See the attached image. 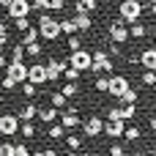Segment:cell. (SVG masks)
I'll return each mask as SVG.
<instances>
[{
	"label": "cell",
	"instance_id": "1",
	"mask_svg": "<svg viewBox=\"0 0 156 156\" xmlns=\"http://www.w3.org/2000/svg\"><path fill=\"white\" fill-rule=\"evenodd\" d=\"M112 69H115V60L110 58L107 49H96V52H90V69H88V71H93V74H110Z\"/></svg>",
	"mask_w": 156,
	"mask_h": 156
},
{
	"label": "cell",
	"instance_id": "2",
	"mask_svg": "<svg viewBox=\"0 0 156 156\" xmlns=\"http://www.w3.org/2000/svg\"><path fill=\"white\" fill-rule=\"evenodd\" d=\"M38 36L44 41H58L60 38V25L49 16V14H41L38 16Z\"/></svg>",
	"mask_w": 156,
	"mask_h": 156
},
{
	"label": "cell",
	"instance_id": "3",
	"mask_svg": "<svg viewBox=\"0 0 156 156\" xmlns=\"http://www.w3.org/2000/svg\"><path fill=\"white\" fill-rule=\"evenodd\" d=\"M118 14H121V22H137L143 16V3L140 0H121Z\"/></svg>",
	"mask_w": 156,
	"mask_h": 156
},
{
	"label": "cell",
	"instance_id": "4",
	"mask_svg": "<svg viewBox=\"0 0 156 156\" xmlns=\"http://www.w3.org/2000/svg\"><path fill=\"white\" fill-rule=\"evenodd\" d=\"M80 126H82V134H85V140H90V137H99V134L104 132V118H96V115H90V118H85Z\"/></svg>",
	"mask_w": 156,
	"mask_h": 156
},
{
	"label": "cell",
	"instance_id": "5",
	"mask_svg": "<svg viewBox=\"0 0 156 156\" xmlns=\"http://www.w3.org/2000/svg\"><path fill=\"white\" fill-rule=\"evenodd\" d=\"M69 66H74L77 71H88V69H90V52H88V49L69 52Z\"/></svg>",
	"mask_w": 156,
	"mask_h": 156
},
{
	"label": "cell",
	"instance_id": "6",
	"mask_svg": "<svg viewBox=\"0 0 156 156\" xmlns=\"http://www.w3.org/2000/svg\"><path fill=\"white\" fill-rule=\"evenodd\" d=\"M123 129H126V121H123V118H107L101 134H107L110 140H121V137H123Z\"/></svg>",
	"mask_w": 156,
	"mask_h": 156
},
{
	"label": "cell",
	"instance_id": "7",
	"mask_svg": "<svg viewBox=\"0 0 156 156\" xmlns=\"http://www.w3.org/2000/svg\"><path fill=\"white\" fill-rule=\"evenodd\" d=\"M5 11H8L11 19H19V16H30L33 5H30V0H11V3L5 5Z\"/></svg>",
	"mask_w": 156,
	"mask_h": 156
},
{
	"label": "cell",
	"instance_id": "8",
	"mask_svg": "<svg viewBox=\"0 0 156 156\" xmlns=\"http://www.w3.org/2000/svg\"><path fill=\"white\" fill-rule=\"evenodd\" d=\"M110 41H112L115 47H121V44H126V41H129V27H123V22H121V19H115V22L110 25Z\"/></svg>",
	"mask_w": 156,
	"mask_h": 156
},
{
	"label": "cell",
	"instance_id": "9",
	"mask_svg": "<svg viewBox=\"0 0 156 156\" xmlns=\"http://www.w3.org/2000/svg\"><path fill=\"white\" fill-rule=\"evenodd\" d=\"M126 88H129V80H126L123 74H112V77H107V93H110V96L118 99Z\"/></svg>",
	"mask_w": 156,
	"mask_h": 156
},
{
	"label": "cell",
	"instance_id": "10",
	"mask_svg": "<svg viewBox=\"0 0 156 156\" xmlns=\"http://www.w3.org/2000/svg\"><path fill=\"white\" fill-rule=\"evenodd\" d=\"M16 132H19V118L11 115V112L0 115V134H3V137H14Z\"/></svg>",
	"mask_w": 156,
	"mask_h": 156
},
{
	"label": "cell",
	"instance_id": "11",
	"mask_svg": "<svg viewBox=\"0 0 156 156\" xmlns=\"http://www.w3.org/2000/svg\"><path fill=\"white\" fill-rule=\"evenodd\" d=\"M27 82H33L36 88H38V85H47V66H44V63L27 66Z\"/></svg>",
	"mask_w": 156,
	"mask_h": 156
},
{
	"label": "cell",
	"instance_id": "12",
	"mask_svg": "<svg viewBox=\"0 0 156 156\" xmlns=\"http://www.w3.org/2000/svg\"><path fill=\"white\" fill-rule=\"evenodd\" d=\"M44 66H47V82H55V80L63 74V69H66L69 63H66V60H60V58H49Z\"/></svg>",
	"mask_w": 156,
	"mask_h": 156
},
{
	"label": "cell",
	"instance_id": "13",
	"mask_svg": "<svg viewBox=\"0 0 156 156\" xmlns=\"http://www.w3.org/2000/svg\"><path fill=\"white\" fill-rule=\"evenodd\" d=\"M5 74H8L14 82H25V80H27V66H25V60L8 63V66H5Z\"/></svg>",
	"mask_w": 156,
	"mask_h": 156
},
{
	"label": "cell",
	"instance_id": "14",
	"mask_svg": "<svg viewBox=\"0 0 156 156\" xmlns=\"http://www.w3.org/2000/svg\"><path fill=\"white\" fill-rule=\"evenodd\" d=\"M80 123H82V118L77 115V110H74V107H69L66 112H60V126H63L66 132H69V129H77Z\"/></svg>",
	"mask_w": 156,
	"mask_h": 156
},
{
	"label": "cell",
	"instance_id": "15",
	"mask_svg": "<svg viewBox=\"0 0 156 156\" xmlns=\"http://www.w3.org/2000/svg\"><path fill=\"white\" fill-rule=\"evenodd\" d=\"M137 60L143 63V69H151V71H156V47L143 49V52L137 55Z\"/></svg>",
	"mask_w": 156,
	"mask_h": 156
},
{
	"label": "cell",
	"instance_id": "16",
	"mask_svg": "<svg viewBox=\"0 0 156 156\" xmlns=\"http://www.w3.org/2000/svg\"><path fill=\"white\" fill-rule=\"evenodd\" d=\"M58 118H60V110H55L52 104H49V107H44V110H38V115H36V121H41V123H47V126H49V123H55Z\"/></svg>",
	"mask_w": 156,
	"mask_h": 156
},
{
	"label": "cell",
	"instance_id": "17",
	"mask_svg": "<svg viewBox=\"0 0 156 156\" xmlns=\"http://www.w3.org/2000/svg\"><path fill=\"white\" fill-rule=\"evenodd\" d=\"M74 25H77V33H88V30L93 27V19H90L88 14L77 11V14H74Z\"/></svg>",
	"mask_w": 156,
	"mask_h": 156
},
{
	"label": "cell",
	"instance_id": "18",
	"mask_svg": "<svg viewBox=\"0 0 156 156\" xmlns=\"http://www.w3.org/2000/svg\"><path fill=\"white\" fill-rule=\"evenodd\" d=\"M36 115H38V107H36L33 101H27V104L22 107V112H19L16 118H19V121H36Z\"/></svg>",
	"mask_w": 156,
	"mask_h": 156
},
{
	"label": "cell",
	"instance_id": "19",
	"mask_svg": "<svg viewBox=\"0 0 156 156\" xmlns=\"http://www.w3.org/2000/svg\"><path fill=\"white\" fill-rule=\"evenodd\" d=\"M19 134H22L25 140H33V137L38 134V129H36L33 121H22V123H19Z\"/></svg>",
	"mask_w": 156,
	"mask_h": 156
},
{
	"label": "cell",
	"instance_id": "20",
	"mask_svg": "<svg viewBox=\"0 0 156 156\" xmlns=\"http://www.w3.org/2000/svg\"><path fill=\"white\" fill-rule=\"evenodd\" d=\"M148 36V27L137 19V22H132V27H129V38H145Z\"/></svg>",
	"mask_w": 156,
	"mask_h": 156
},
{
	"label": "cell",
	"instance_id": "21",
	"mask_svg": "<svg viewBox=\"0 0 156 156\" xmlns=\"http://www.w3.org/2000/svg\"><path fill=\"white\" fill-rule=\"evenodd\" d=\"M137 99H140V93H137L132 85H129V88H126V90L118 96V101H121V104H137Z\"/></svg>",
	"mask_w": 156,
	"mask_h": 156
},
{
	"label": "cell",
	"instance_id": "22",
	"mask_svg": "<svg viewBox=\"0 0 156 156\" xmlns=\"http://www.w3.org/2000/svg\"><path fill=\"white\" fill-rule=\"evenodd\" d=\"M123 140H126V143H140V140H143L140 126H126V129H123Z\"/></svg>",
	"mask_w": 156,
	"mask_h": 156
},
{
	"label": "cell",
	"instance_id": "23",
	"mask_svg": "<svg viewBox=\"0 0 156 156\" xmlns=\"http://www.w3.org/2000/svg\"><path fill=\"white\" fill-rule=\"evenodd\" d=\"M99 8V0H77V5H74V14L77 11H82V14H90V11H96Z\"/></svg>",
	"mask_w": 156,
	"mask_h": 156
},
{
	"label": "cell",
	"instance_id": "24",
	"mask_svg": "<svg viewBox=\"0 0 156 156\" xmlns=\"http://www.w3.org/2000/svg\"><path fill=\"white\" fill-rule=\"evenodd\" d=\"M63 134H66V129H63L60 123H49V126H47V137H49V140H63Z\"/></svg>",
	"mask_w": 156,
	"mask_h": 156
},
{
	"label": "cell",
	"instance_id": "25",
	"mask_svg": "<svg viewBox=\"0 0 156 156\" xmlns=\"http://www.w3.org/2000/svg\"><path fill=\"white\" fill-rule=\"evenodd\" d=\"M63 143H66L69 151H80L82 148V137H77V134H63Z\"/></svg>",
	"mask_w": 156,
	"mask_h": 156
},
{
	"label": "cell",
	"instance_id": "26",
	"mask_svg": "<svg viewBox=\"0 0 156 156\" xmlns=\"http://www.w3.org/2000/svg\"><path fill=\"white\" fill-rule=\"evenodd\" d=\"M60 93H63V96H66V99L71 101L74 96H80V85H77V82H66V85L60 88Z\"/></svg>",
	"mask_w": 156,
	"mask_h": 156
},
{
	"label": "cell",
	"instance_id": "27",
	"mask_svg": "<svg viewBox=\"0 0 156 156\" xmlns=\"http://www.w3.org/2000/svg\"><path fill=\"white\" fill-rule=\"evenodd\" d=\"M49 104H52L55 110H63V107H69V99L58 90V93H52V96H49Z\"/></svg>",
	"mask_w": 156,
	"mask_h": 156
},
{
	"label": "cell",
	"instance_id": "28",
	"mask_svg": "<svg viewBox=\"0 0 156 156\" xmlns=\"http://www.w3.org/2000/svg\"><path fill=\"white\" fill-rule=\"evenodd\" d=\"M25 60V44H14L11 47V63H19Z\"/></svg>",
	"mask_w": 156,
	"mask_h": 156
},
{
	"label": "cell",
	"instance_id": "29",
	"mask_svg": "<svg viewBox=\"0 0 156 156\" xmlns=\"http://www.w3.org/2000/svg\"><path fill=\"white\" fill-rule=\"evenodd\" d=\"M60 77H66V82H77V80H80V77H82V71H77V69H74V66H66V69H63V74H60Z\"/></svg>",
	"mask_w": 156,
	"mask_h": 156
},
{
	"label": "cell",
	"instance_id": "30",
	"mask_svg": "<svg viewBox=\"0 0 156 156\" xmlns=\"http://www.w3.org/2000/svg\"><path fill=\"white\" fill-rule=\"evenodd\" d=\"M121 110V118L123 121H132L134 115H137V104H123V107H118Z\"/></svg>",
	"mask_w": 156,
	"mask_h": 156
},
{
	"label": "cell",
	"instance_id": "31",
	"mask_svg": "<svg viewBox=\"0 0 156 156\" xmlns=\"http://www.w3.org/2000/svg\"><path fill=\"white\" fill-rule=\"evenodd\" d=\"M140 80H143V85H145V88H154V85H156V71H151V69H145Z\"/></svg>",
	"mask_w": 156,
	"mask_h": 156
},
{
	"label": "cell",
	"instance_id": "32",
	"mask_svg": "<svg viewBox=\"0 0 156 156\" xmlns=\"http://www.w3.org/2000/svg\"><path fill=\"white\" fill-rule=\"evenodd\" d=\"M58 25H60V33H66V36L77 33V25H74V19H63V22H58Z\"/></svg>",
	"mask_w": 156,
	"mask_h": 156
},
{
	"label": "cell",
	"instance_id": "33",
	"mask_svg": "<svg viewBox=\"0 0 156 156\" xmlns=\"http://www.w3.org/2000/svg\"><path fill=\"white\" fill-rule=\"evenodd\" d=\"M36 38H38V27H33V25H30V27L22 33V44H30V41H36Z\"/></svg>",
	"mask_w": 156,
	"mask_h": 156
},
{
	"label": "cell",
	"instance_id": "34",
	"mask_svg": "<svg viewBox=\"0 0 156 156\" xmlns=\"http://www.w3.org/2000/svg\"><path fill=\"white\" fill-rule=\"evenodd\" d=\"M25 52H27L30 58H38L44 49H41V44H38V41H30V44H25Z\"/></svg>",
	"mask_w": 156,
	"mask_h": 156
},
{
	"label": "cell",
	"instance_id": "35",
	"mask_svg": "<svg viewBox=\"0 0 156 156\" xmlns=\"http://www.w3.org/2000/svg\"><path fill=\"white\" fill-rule=\"evenodd\" d=\"M77 49H82V38L77 33H71L69 36V52H77Z\"/></svg>",
	"mask_w": 156,
	"mask_h": 156
},
{
	"label": "cell",
	"instance_id": "36",
	"mask_svg": "<svg viewBox=\"0 0 156 156\" xmlns=\"http://www.w3.org/2000/svg\"><path fill=\"white\" fill-rule=\"evenodd\" d=\"M19 85H22V93H25L27 99H33V96L38 93V88H36L33 82H27V80H25V82H19Z\"/></svg>",
	"mask_w": 156,
	"mask_h": 156
},
{
	"label": "cell",
	"instance_id": "37",
	"mask_svg": "<svg viewBox=\"0 0 156 156\" xmlns=\"http://www.w3.org/2000/svg\"><path fill=\"white\" fill-rule=\"evenodd\" d=\"M16 85H19V82H14L8 74H3V80H0V88H3V90H14Z\"/></svg>",
	"mask_w": 156,
	"mask_h": 156
},
{
	"label": "cell",
	"instance_id": "38",
	"mask_svg": "<svg viewBox=\"0 0 156 156\" xmlns=\"http://www.w3.org/2000/svg\"><path fill=\"white\" fill-rule=\"evenodd\" d=\"M14 25H16V30L25 33V30L30 27V16H19V19H14Z\"/></svg>",
	"mask_w": 156,
	"mask_h": 156
},
{
	"label": "cell",
	"instance_id": "39",
	"mask_svg": "<svg viewBox=\"0 0 156 156\" xmlns=\"http://www.w3.org/2000/svg\"><path fill=\"white\" fill-rule=\"evenodd\" d=\"M0 156H14V143H0Z\"/></svg>",
	"mask_w": 156,
	"mask_h": 156
},
{
	"label": "cell",
	"instance_id": "40",
	"mask_svg": "<svg viewBox=\"0 0 156 156\" xmlns=\"http://www.w3.org/2000/svg\"><path fill=\"white\" fill-rule=\"evenodd\" d=\"M110 156H126V148L118 145V143H112V145H110Z\"/></svg>",
	"mask_w": 156,
	"mask_h": 156
},
{
	"label": "cell",
	"instance_id": "41",
	"mask_svg": "<svg viewBox=\"0 0 156 156\" xmlns=\"http://www.w3.org/2000/svg\"><path fill=\"white\" fill-rule=\"evenodd\" d=\"M49 11H66V0H49Z\"/></svg>",
	"mask_w": 156,
	"mask_h": 156
},
{
	"label": "cell",
	"instance_id": "42",
	"mask_svg": "<svg viewBox=\"0 0 156 156\" xmlns=\"http://www.w3.org/2000/svg\"><path fill=\"white\" fill-rule=\"evenodd\" d=\"M96 90H99V93H107V77H104V74L96 80Z\"/></svg>",
	"mask_w": 156,
	"mask_h": 156
},
{
	"label": "cell",
	"instance_id": "43",
	"mask_svg": "<svg viewBox=\"0 0 156 156\" xmlns=\"http://www.w3.org/2000/svg\"><path fill=\"white\" fill-rule=\"evenodd\" d=\"M14 156H30V151H27V145H14Z\"/></svg>",
	"mask_w": 156,
	"mask_h": 156
},
{
	"label": "cell",
	"instance_id": "44",
	"mask_svg": "<svg viewBox=\"0 0 156 156\" xmlns=\"http://www.w3.org/2000/svg\"><path fill=\"white\" fill-rule=\"evenodd\" d=\"M143 11H148V14H156V0H145V3H143Z\"/></svg>",
	"mask_w": 156,
	"mask_h": 156
},
{
	"label": "cell",
	"instance_id": "45",
	"mask_svg": "<svg viewBox=\"0 0 156 156\" xmlns=\"http://www.w3.org/2000/svg\"><path fill=\"white\" fill-rule=\"evenodd\" d=\"M30 5H33V8H41V11H44V8H49V0H30Z\"/></svg>",
	"mask_w": 156,
	"mask_h": 156
},
{
	"label": "cell",
	"instance_id": "46",
	"mask_svg": "<svg viewBox=\"0 0 156 156\" xmlns=\"http://www.w3.org/2000/svg\"><path fill=\"white\" fill-rule=\"evenodd\" d=\"M44 156H60V154H58L55 148H44Z\"/></svg>",
	"mask_w": 156,
	"mask_h": 156
},
{
	"label": "cell",
	"instance_id": "47",
	"mask_svg": "<svg viewBox=\"0 0 156 156\" xmlns=\"http://www.w3.org/2000/svg\"><path fill=\"white\" fill-rule=\"evenodd\" d=\"M3 69H5V52L0 49V71H3Z\"/></svg>",
	"mask_w": 156,
	"mask_h": 156
},
{
	"label": "cell",
	"instance_id": "48",
	"mask_svg": "<svg viewBox=\"0 0 156 156\" xmlns=\"http://www.w3.org/2000/svg\"><path fill=\"white\" fill-rule=\"evenodd\" d=\"M148 123H151V132L156 134V115H151V121H148Z\"/></svg>",
	"mask_w": 156,
	"mask_h": 156
},
{
	"label": "cell",
	"instance_id": "49",
	"mask_svg": "<svg viewBox=\"0 0 156 156\" xmlns=\"http://www.w3.org/2000/svg\"><path fill=\"white\" fill-rule=\"evenodd\" d=\"M30 156H44V151H33V154H30Z\"/></svg>",
	"mask_w": 156,
	"mask_h": 156
},
{
	"label": "cell",
	"instance_id": "50",
	"mask_svg": "<svg viewBox=\"0 0 156 156\" xmlns=\"http://www.w3.org/2000/svg\"><path fill=\"white\" fill-rule=\"evenodd\" d=\"M71 156H90V154H85V151H82V154H71Z\"/></svg>",
	"mask_w": 156,
	"mask_h": 156
},
{
	"label": "cell",
	"instance_id": "51",
	"mask_svg": "<svg viewBox=\"0 0 156 156\" xmlns=\"http://www.w3.org/2000/svg\"><path fill=\"white\" fill-rule=\"evenodd\" d=\"M3 101H5V96H3V90H0V104H3Z\"/></svg>",
	"mask_w": 156,
	"mask_h": 156
},
{
	"label": "cell",
	"instance_id": "52",
	"mask_svg": "<svg viewBox=\"0 0 156 156\" xmlns=\"http://www.w3.org/2000/svg\"><path fill=\"white\" fill-rule=\"evenodd\" d=\"M140 3H145V0H140Z\"/></svg>",
	"mask_w": 156,
	"mask_h": 156
}]
</instances>
